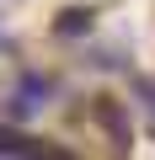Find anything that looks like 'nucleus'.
Here are the masks:
<instances>
[{"mask_svg": "<svg viewBox=\"0 0 155 160\" xmlns=\"http://www.w3.org/2000/svg\"><path fill=\"white\" fill-rule=\"evenodd\" d=\"M0 155H64L59 144H43V139H27L16 128H0Z\"/></svg>", "mask_w": 155, "mask_h": 160, "instance_id": "1", "label": "nucleus"}, {"mask_svg": "<svg viewBox=\"0 0 155 160\" xmlns=\"http://www.w3.org/2000/svg\"><path fill=\"white\" fill-rule=\"evenodd\" d=\"M96 123L112 133V144H118V149H128V144H134V128H128V118H123L112 102H96Z\"/></svg>", "mask_w": 155, "mask_h": 160, "instance_id": "2", "label": "nucleus"}, {"mask_svg": "<svg viewBox=\"0 0 155 160\" xmlns=\"http://www.w3.org/2000/svg\"><path fill=\"white\" fill-rule=\"evenodd\" d=\"M86 27H91V16H86V11H64V16H59V38H80Z\"/></svg>", "mask_w": 155, "mask_h": 160, "instance_id": "3", "label": "nucleus"}]
</instances>
